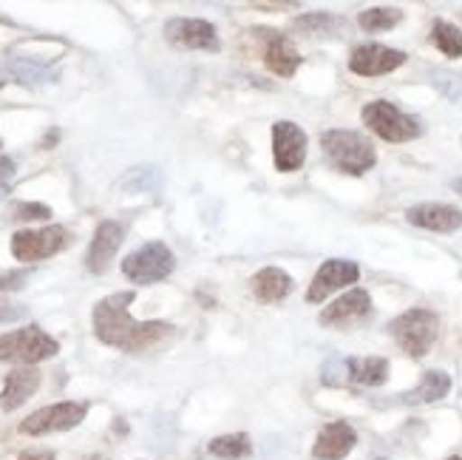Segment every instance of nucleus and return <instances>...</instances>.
<instances>
[{
	"instance_id": "obj_7",
	"label": "nucleus",
	"mask_w": 462,
	"mask_h": 460,
	"mask_svg": "<svg viewBox=\"0 0 462 460\" xmlns=\"http://www.w3.org/2000/svg\"><path fill=\"white\" fill-rule=\"evenodd\" d=\"M364 123L380 139H386V143H409V139H417L423 134L420 119L400 111L389 99H374V103H369L364 108Z\"/></svg>"
},
{
	"instance_id": "obj_25",
	"label": "nucleus",
	"mask_w": 462,
	"mask_h": 460,
	"mask_svg": "<svg viewBox=\"0 0 462 460\" xmlns=\"http://www.w3.org/2000/svg\"><path fill=\"white\" fill-rule=\"evenodd\" d=\"M123 188L128 193H156L159 188H162V174H159V168H134L128 171V176L123 179Z\"/></svg>"
},
{
	"instance_id": "obj_1",
	"label": "nucleus",
	"mask_w": 462,
	"mask_h": 460,
	"mask_svg": "<svg viewBox=\"0 0 462 460\" xmlns=\"http://www.w3.org/2000/svg\"><path fill=\"white\" fill-rule=\"evenodd\" d=\"M136 293H114L103 302L94 305V335L103 344L116 347L123 352H148L156 344H162L165 338H171L176 330L168 322H134L128 307L134 305Z\"/></svg>"
},
{
	"instance_id": "obj_15",
	"label": "nucleus",
	"mask_w": 462,
	"mask_h": 460,
	"mask_svg": "<svg viewBox=\"0 0 462 460\" xmlns=\"http://www.w3.org/2000/svg\"><path fill=\"white\" fill-rule=\"evenodd\" d=\"M406 219L414 228L434 230V233H454L462 228V211L454 205H439V202L414 205L406 211Z\"/></svg>"
},
{
	"instance_id": "obj_13",
	"label": "nucleus",
	"mask_w": 462,
	"mask_h": 460,
	"mask_svg": "<svg viewBox=\"0 0 462 460\" xmlns=\"http://www.w3.org/2000/svg\"><path fill=\"white\" fill-rule=\"evenodd\" d=\"M406 60H409L406 52H397L389 46H380V43H366L352 52L349 69L360 77H380V74H389V71L400 69Z\"/></svg>"
},
{
	"instance_id": "obj_6",
	"label": "nucleus",
	"mask_w": 462,
	"mask_h": 460,
	"mask_svg": "<svg viewBox=\"0 0 462 460\" xmlns=\"http://www.w3.org/2000/svg\"><path fill=\"white\" fill-rule=\"evenodd\" d=\"M389 378V361L386 358H332L327 361L320 381L327 387H380Z\"/></svg>"
},
{
	"instance_id": "obj_22",
	"label": "nucleus",
	"mask_w": 462,
	"mask_h": 460,
	"mask_svg": "<svg viewBox=\"0 0 462 460\" xmlns=\"http://www.w3.org/2000/svg\"><path fill=\"white\" fill-rule=\"evenodd\" d=\"M208 449L218 460H245V457L253 455V441H250V435H245V432H233V435L213 437Z\"/></svg>"
},
{
	"instance_id": "obj_14",
	"label": "nucleus",
	"mask_w": 462,
	"mask_h": 460,
	"mask_svg": "<svg viewBox=\"0 0 462 460\" xmlns=\"http://www.w3.org/2000/svg\"><path fill=\"white\" fill-rule=\"evenodd\" d=\"M125 239V225L123 222H114V219H106V222H99L97 230H94V239H91V248H88V256H86V268L99 276L106 273L111 258L116 256L119 245H123Z\"/></svg>"
},
{
	"instance_id": "obj_19",
	"label": "nucleus",
	"mask_w": 462,
	"mask_h": 460,
	"mask_svg": "<svg viewBox=\"0 0 462 460\" xmlns=\"http://www.w3.org/2000/svg\"><path fill=\"white\" fill-rule=\"evenodd\" d=\"M40 378H43V375H40L34 367H20V370L9 372L6 384H4V392H0V409L14 412L17 407H23L29 398L37 392Z\"/></svg>"
},
{
	"instance_id": "obj_2",
	"label": "nucleus",
	"mask_w": 462,
	"mask_h": 460,
	"mask_svg": "<svg viewBox=\"0 0 462 460\" xmlns=\"http://www.w3.org/2000/svg\"><path fill=\"white\" fill-rule=\"evenodd\" d=\"M320 148H324L327 159L340 174H349V176L366 174L377 163L372 139H366L357 131H344V128L324 131L320 134Z\"/></svg>"
},
{
	"instance_id": "obj_24",
	"label": "nucleus",
	"mask_w": 462,
	"mask_h": 460,
	"mask_svg": "<svg viewBox=\"0 0 462 460\" xmlns=\"http://www.w3.org/2000/svg\"><path fill=\"white\" fill-rule=\"evenodd\" d=\"M4 66L20 86H37V83H43V80H51V69L32 63V60H17L14 57V60H6Z\"/></svg>"
},
{
	"instance_id": "obj_32",
	"label": "nucleus",
	"mask_w": 462,
	"mask_h": 460,
	"mask_svg": "<svg viewBox=\"0 0 462 460\" xmlns=\"http://www.w3.org/2000/svg\"><path fill=\"white\" fill-rule=\"evenodd\" d=\"M14 171H17L14 159H12V156H4V154H0V191H6V188H9V183H12Z\"/></svg>"
},
{
	"instance_id": "obj_23",
	"label": "nucleus",
	"mask_w": 462,
	"mask_h": 460,
	"mask_svg": "<svg viewBox=\"0 0 462 460\" xmlns=\"http://www.w3.org/2000/svg\"><path fill=\"white\" fill-rule=\"evenodd\" d=\"M400 20H403V12L400 9H386V6H377V9H366L357 14V26L364 32H386L394 29Z\"/></svg>"
},
{
	"instance_id": "obj_5",
	"label": "nucleus",
	"mask_w": 462,
	"mask_h": 460,
	"mask_svg": "<svg viewBox=\"0 0 462 460\" xmlns=\"http://www.w3.org/2000/svg\"><path fill=\"white\" fill-rule=\"evenodd\" d=\"M176 268V256L165 242H145L123 258V276L131 285H156Z\"/></svg>"
},
{
	"instance_id": "obj_27",
	"label": "nucleus",
	"mask_w": 462,
	"mask_h": 460,
	"mask_svg": "<svg viewBox=\"0 0 462 460\" xmlns=\"http://www.w3.org/2000/svg\"><path fill=\"white\" fill-rule=\"evenodd\" d=\"M431 40H434V46L443 52L446 57H462V32L454 23L437 20L434 29H431Z\"/></svg>"
},
{
	"instance_id": "obj_8",
	"label": "nucleus",
	"mask_w": 462,
	"mask_h": 460,
	"mask_svg": "<svg viewBox=\"0 0 462 460\" xmlns=\"http://www.w3.org/2000/svg\"><path fill=\"white\" fill-rule=\"evenodd\" d=\"M88 415V404L86 401H63V404H51L32 412L29 418H23L17 427L20 435L29 437H40V435H51V432H69L77 424H83Z\"/></svg>"
},
{
	"instance_id": "obj_21",
	"label": "nucleus",
	"mask_w": 462,
	"mask_h": 460,
	"mask_svg": "<svg viewBox=\"0 0 462 460\" xmlns=\"http://www.w3.org/2000/svg\"><path fill=\"white\" fill-rule=\"evenodd\" d=\"M451 392V375L443 370H429L420 384L414 390H409L406 395H400V401L414 407V404H434V401H443V398Z\"/></svg>"
},
{
	"instance_id": "obj_29",
	"label": "nucleus",
	"mask_w": 462,
	"mask_h": 460,
	"mask_svg": "<svg viewBox=\"0 0 462 460\" xmlns=\"http://www.w3.org/2000/svg\"><path fill=\"white\" fill-rule=\"evenodd\" d=\"M431 80H434V86L443 91L448 99H462V83H459V77H454L448 71H431Z\"/></svg>"
},
{
	"instance_id": "obj_3",
	"label": "nucleus",
	"mask_w": 462,
	"mask_h": 460,
	"mask_svg": "<svg viewBox=\"0 0 462 460\" xmlns=\"http://www.w3.org/2000/svg\"><path fill=\"white\" fill-rule=\"evenodd\" d=\"M389 333L394 335V342L400 344L406 355L411 358H423L439 333V318L437 313L426 310V307H411L403 315H397L394 322L389 324Z\"/></svg>"
},
{
	"instance_id": "obj_11",
	"label": "nucleus",
	"mask_w": 462,
	"mask_h": 460,
	"mask_svg": "<svg viewBox=\"0 0 462 460\" xmlns=\"http://www.w3.org/2000/svg\"><path fill=\"white\" fill-rule=\"evenodd\" d=\"M165 37L171 46L179 49H202V52H218V32L208 20L199 17H173L165 23Z\"/></svg>"
},
{
	"instance_id": "obj_12",
	"label": "nucleus",
	"mask_w": 462,
	"mask_h": 460,
	"mask_svg": "<svg viewBox=\"0 0 462 460\" xmlns=\"http://www.w3.org/2000/svg\"><path fill=\"white\" fill-rule=\"evenodd\" d=\"M360 278V268L355 262H346V258H329L318 268L315 278L307 287V302L310 305H320L324 298H329L335 290L349 287Z\"/></svg>"
},
{
	"instance_id": "obj_34",
	"label": "nucleus",
	"mask_w": 462,
	"mask_h": 460,
	"mask_svg": "<svg viewBox=\"0 0 462 460\" xmlns=\"http://www.w3.org/2000/svg\"><path fill=\"white\" fill-rule=\"evenodd\" d=\"M454 191H457V193L462 196V176H459V179H454Z\"/></svg>"
},
{
	"instance_id": "obj_17",
	"label": "nucleus",
	"mask_w": 462,
	"mask_h": 460,
	"mask_svg": "<svg viewBox=\"0 0 462 460\" xmlns=\"http://www.w3.org/2000/svg\"><path fill=\"white\" fill-rule=\"evenodd\" d=\"M372 313V298L364 287H355L349 293H344L340 298L320 313V324H332V327H340V324H352V322H360V318H366Z\"/></svg>"
},
{
	"instance_id": "obj_26",
	"label": "nucleus",
	"mask_w": 462,
	"mask_h": 460,
	"mask_svg": "<svg viewBox=\"0 0 462 460\" xmlns=\"http://www.w3.org/2000/svg\"><path fill=\"white\" fill-rule=\"evenodd\" d=\"M340 26H344V20H340L337 14H329V12L300 14L295 20V32H310V34H335Z\"/></svg>"
},
{
	"instance_id": "obj_31",
	"label": "nucleus",
	"mask_w": 462,
	"mask_h": 460,
	"mask_svg": "<svg viewBox=\"0 0 462 460\" xmlns=\"http://www.w3.org/2000/svg\"><path fill=\"white\" fill-rule=\"evenodd\" d=\"M26 313L29 310L23 305H12L0 298V322H20V318H26Z\"/></svg>"
},
{
	"instance_id": "obj_10",
	"label": "nucleus",
	"mask_w": 462,
	"mask_h": 460,
	"mask_svg": "<svg viewBox=\"0 0 462 460\" xmlns=\"http://www.w3.org/2000/svg\"><path fill=\"white\" fill-rule=\"evenodd\" d=\"M273 159L281 174H292L307 159V134L298 123L281 119L273 126Z\"/></svg>"
},
{
	"instance_id": "obj_16",
	"label": "nucleus",
	"mask_w": 462,
	"mask_h": 460,
	"mask_svg": "<svg viewBox=\"0 0 462 460\" xmlns=\"http://www.w3.org/2000/svg\"><path fill=\"white\" fill-rule=\"evenodd\" d=\"M355 444H357V432L346 421H335L318 432L312 457L315 460H344L355 449Z\"/></svg>"
},
{
	"instance_id": "obj_30",
	"label": "nucleus",
	"mask_w": 462,
	"mask_h": 460,
	"mask_svg": "<svg viewBox=\"0 0 462 460\" xmlns=\"http://www.w3.org/2000/svg\"><path fill=\"white\" fill-rule=\"evenodd\" d=\"M32 270H0V293H12L26 287Z\"/></svg>"
},
{
	"instance_id": "obj_4",
	"label": "nucleus",
	"mask_w": 462,
	"mask_h": 460,
	"mask_svg": "<svg viewBox=\"0 0 462 460\" xmlns=\"http://www.w3.org/2000/svg\"><path fill=\"white\" fill-rule=\"evenodd\" d=\"M57 352H60L57 338H51L46 330H40L37 324L0 335V361L32 367V364L46 361V358H51Z\"/></svg>"
},
{
	"instance_id": "obj_20",
	"label": "nucleus",
	"mask_w": 462,
	"mask_h": 460,
	"mask_svg": "<svg viewBox=\"0 0 462 460\" xmlns=\"http://www.w3.org/2000/svg\"><path fill=\"white\" fill-rule=\"evenodd\" d=\"M250 287L261 305H275V302H284L292 293V276H287V270H281V268H264L253 276Z\"/></svg>"
},
{
	"instance_id": "obj_33",
	"label": "nucleus",
	"mask_w": 462,
	"mask_h": 460,
	"mask_svg": "<svg viewBox=\"0 0 462 460\" xmlns=\"http://www.w3.org/2000/svg\"><path fill=\"white\" fill-rule=\"evenodd\" d=\"M17 460H57V457H54V452L43 449V452H23Z\"/></svg>"
},
{
	"instance_id": "obj_35",
	"label": "nucleus",
	"mask_w": 462,
	"mask_h": 460,
	"mask_svg": "<svg viewBox=\"0 0 462 460\" xmlns=\"http://www.w3.org/2000/svg\"><path fill=\"white\" fill-rule=\"evenodd\" d=\"M88 460H108V457H106V455H91Z\"/></svg>"
},
{
	"instance_id": "obj_9",
	"label": "nucleus",
	"mask_w": 462,
	"mask_h": 460,
	"mask_svg": "<svg viewBox=\"0 0 462 460\" xmlns=\"http://www.w3.org/2000/svg\"><path fill=\"white\" fill-rule=\"evenodd\" d=\"M71 242V233L63 225H49L40 230H17L12 236V256L17 262H43V258L66 250Z\"/></svg>"
},
{
	"instance_id": "obj_18",
	"label": "nucleus",
	"mask_w": 462,
	"mask_h": 460,
	"mask_svg": "<svg viewBox=\"0 0 462 460\" xmlns=\"http://www.w3.org/2000/svg\"><path fill=\"white\" fill-rule=\"evenodd\" d=\"M258 34L264 37V63H267V69L273 74H278V77H292L298 71V66H300V54L295 52V46L284 34H278L273 29H264Z\"/></svg>"
},
{
	"instance_id": "obj_36",
	"label": "nucleus",
	"mask_w": 462,
	"mask_h": 460,
	"mask_svg": "<svg viewBox=\"0 0 462 460\" xmlns=\"http://www.w3.org/2000/svg\"><path fill=\"white\" fill-rule=\"evenodd\" d=\"M446 460H462V457H457V455H454V457H446Z\"/></svg>"
},
{
	"instance_id": "obj_37",
	"label": "nucleus",
	"mask_w": 462,
	"mask_h": 460,
	"mask_svg": "<svg viewBox=\"0 0 462 460\" xmlns=\"http://www.w3.org/2000/svg\"><path fill=\"white\" fill-rule=\"evenodd\" d=\"M0 89H4V80H0Z\"/></svg>"
},
{
	"instance_id": "obj_28",
	"label": "nucleus",
	"mask_w": 462,
	"mask_h": 460,
	"mask_svg": "<svg viewBox=\"0 0 462 460\" xmlns=\"http://www.w3.org/2000/svg\"><path fill=\"white\" fill-rule=\"evenodd\" d=\"M12 219L14 222H34V219H51V211L37 202H17L12 208Z\"/></svg>"
}]
</instances>
